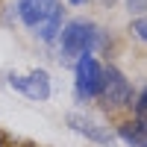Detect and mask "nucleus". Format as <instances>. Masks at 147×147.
Wrapping results in <instances>:
<instances>
[{"label": "nucleus", "mask_w": 147, "mask_h": 147, "mask_svg": "<svg viewBox=\"0 0 147 147\" xmlns=\"http://www.w3.org/2000/svg\"><path fill=\"white\" fill-rule=\"evenodd\" d=\"M97 38H100V32H97V27L91 21H85V18L68 21L62 27V32H59L62 62H77V59H82V56H91Z\"/></svg>", "instance_id": "1"}, {"label": "nucleus", "mask_w": 147, "mask_h": 147, "mask_svg": "<svg viewBox=\"0 0 147 147\" xmlns=\"http://www.w3.org/2000/svg\"><path fill=\"white\" fill-rule=\"evenodd\" d=\"M100 85H103V65L94 56H82L74 62V88H77L80 100H97L100 97Z\"/></svg>", "instance_id": "2"}, {"label": "nucleus", "mask_w": 147, "mask_h": 147, "mask_svg": "<svg viewBox=\"0 0 147 147\" xmlns=\"http://www.w3.org/2000/svg\"><path fill=\"white\" fill-rule=\"evenodd\" d=\"M100 100L106 109H124L132 106V85L124 77V71L115 65L103 68V85H100Z\"/></svg>", "instance_id": "3"}, {"label": "nucleus", "mask_w": 147, "mask_h": 147, "mask_svg": "<svg viewBox=\"0 0 147 147\" xmlns=\"http://www.w3.org/2000/svg\"><path fill=\"white\" fill-rule=\"evenodd\" d=\"M9 85L35 103H44L50 97V74L44 68H35L30 74H9Z\"/></svg>", "instance_id": "4"}, {"label": "nucleus", "mask_w": 147, "mask_h": 147, "mask_svg": "<svg viewBox=\"0 0 147 147\" xmlns=\"http://www.w3.org/2000/svg\"><path fill=\"white\" fill-rule=\"evenodd\" d=\"M68 127H71L74 132H80V136H85L88 141L100 144V147H112V144H115V136H112L106 127H100L94 118H85V115H80V112H71V115H68Z\"/></svg>", "instance_id": "5"}, {"label": "nucleus", "mask_w": 147, "mask_h": 147, "mask_svg": "<svg viewBox=\"0 0 147 147\" xmlns=\"http://www.w3.org/2000/svg\"><path fill=\"white\" fill-rule=\"evenodd\" d=\"M59 6V0H18V18L27 27H38V24Z\"/></svg>", "instance_id": "6"}, {"label": "nucleus", "mask_w": 147, "mask_h": 147, "mask_svg": "<svg viewBox=\"0 0 147 147\" xmlns=\"http://www.w3.org/2000/svg\"><path fill=\"white\" fill-rule=\"evenodd\" d=\"M118 138L129 144V147H147V124L138 118L132 121H124V124L118 127Z\"/></svg>", "instance_id": "7"}, {"label": "nucleus", "mask_w": 147, "mask_h": 147, "mask_svg": "<svg viewBox=\"0 0 147 147\" xmlns=\"http://www.w3.org/2000/svg\"><path fill=\"white\" fill-rule=\"evenodd\" d=\"M62 21H65V9H62V6H56L50 15H47V18L38 24V27H32V30H35V35H38L41 41H53L56 35L62 32Z\"/></svg>", "instance_id": "8"}, {"label": "nucleus", "mask_w": 147, "mask_h": 147, "mask_svg": "<svg viewBox=\"0 0 147 147\" xmlns=\"http://www.w3.org/2000/svg\"><path fill=\"white\" fill-rule=\"evenodd\" d=\"M132 112H136V118L138 121H144L147 124V85L136 94V103H132Z\"/></svg>", "instance_id": "9"}, {"label": "nucleus", "mask_w": 147, "mask_h": 147, "mask_svg": "<svg viewBox=\"0 0 147 147\" xmlns=\"http://www.w3.org/2000/svg\"><path fill=\"white\" fill-rule=\"evenodd\" d=\"M129 32L147 44V18H144V15H141V18H136V21H132V27H129Z\"/></svg>", "instance_id": "10"}, {"label": "nucleus", "mask_w": 147, "mask_h": 147, "mask_svg": "<svg viewBox=\"0 0 147 147\" xmlns=\"http://www.w3.org/2000/svg\"><path fill=\"white\" fill-rule=\"evenodd\" d=\"M127 12H129V15H144V12H147V0H127Z\"/></svg>", "instance_id": "11"}, {"label": "nucleus", "mask_w": 147, "mask_h": 147, "mask_svg": "<svg viewBox=\"0 0 147 147\" xmlns=\"http://www.w3.org/2000/svg\"><path fill=\"white\" fill-rule=\"evenodd\" d=\"M71 3H74V6H85V3H88V0H71Z\"/></svg>", "instance_id": "12"}, {"label": "nucleus", "mask_w": 147, "mask_h": 147, "mask_svg": "<svg viewBox=\"0 0 147 147\" xmlns=\"http://www.w3.org/2000/svg\"><path fill=\"white\" fill-rule=\"evenodd\" d=\"M0 147H3V144H0Z\"/></svg>", "instance_id": "13"}]
</instances>
